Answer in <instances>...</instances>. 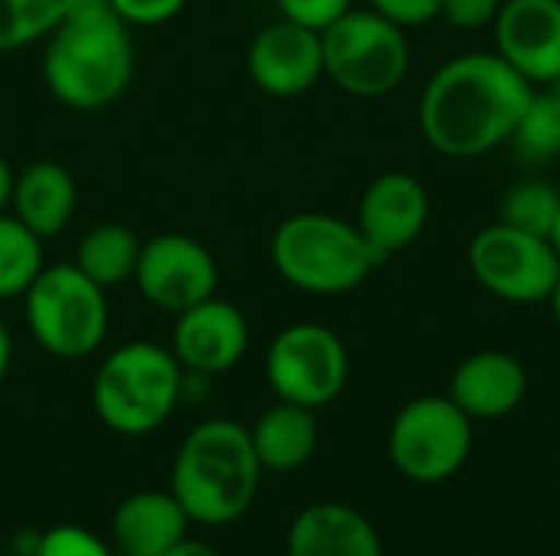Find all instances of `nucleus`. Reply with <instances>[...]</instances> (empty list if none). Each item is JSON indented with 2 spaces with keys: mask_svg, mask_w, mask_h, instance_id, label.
<instances>
[{
  "mask_svg": "<svg viewBox=\"0 0 560 556\" xmlns=\"http://www.w3.org/2000/svg\"><path fill=\"white\" fill-rule=\"evenodd\" d=\"M351 3L354 0H276L282 20H292L315 33L328 29L338 16H345L351 10Z\"/></svg>",
  "mask_w": 560,
  "mask_h": 556,
  "instance_id": "27",
  "label": "nucleus"
},
{
  "mask_svg": "<svg viewBox=\"0 0 560 556\" xmlns=\"http://www.w3.org/2000/svg\"><path fill=\"white\" fill-rule=\"evenodd\" d=\"M262 482L249 429L233 419H207L194 426L171 465V495L190 524L226 528L240 521Z\"/></svg>",
  "mask_w": 560,
  "mask_h": 556,
  "instance_id": "3",
  "label": "nucleus"
},
{
  "mask_svg": "<svg viewBox=\"0 0 560 556\" xmlns=\"http://www.w3.org/2000/svg\"><path fill=\"white\" fill-rule=\"evenodd\" d=\"M512 144L528 161H551L560 154V95L548 85H538L532 102L525 105Z\"/></svg>",
  "mask_w": 560,
  "mask_h": 556,
  "instance_id": "25",
  "label": "nucleus"
},
{
  "mask_svg": "<svg viewBox=\"0 0 560 556\" xmlns=\"http://www.w3.org/2000/svg\"><path fill=\"white\" fill-rule=\"evenodd\" d=\"M551 242H555V249H558V256H560V213H558V223H555V229H551Z\"/></svg>",
  "mask_w": 560,
  "mask_h": 556,
  "instance_id": "35",
  "label": "nucleus"
},
{
  "mask_svg": "<svg viewBox=\"0 0 560 556\" xmlns=\"http://www.w3.org/2000/svg\"><path fill=\"white\" fill-rule=\"evenodd\" d=\"M446 397L472 419H505L528 397V370L509 351H476L450 374Z\"/></svg>",
  "mask_w": 560,
  "mask_h": 556,
  "instance_id": "16",
  "label": "nucleus"
},
{
  "mask_svg": "<svg viewBox=\"0 0 560 556\" xmlns=\"http://www.w3.org/2000/svg\"><path fill=\"white\" fill-rule=\"evenodd\" d=\"M246 72L253 85L272 98H295L325 79L322 33L292 20L262 26L246 49Z\"/></svg>",
  "mask_w": 560,
  "mask_h": 556,
  "instance_id": "12",
  "label": "nucleus"
},
{
  "mask_svg": "<svg viewBox=\"0 0 560 556\" xmlns=\"http://www.w3.org/2000/svg\"><path fill=\"white\" fill-rule=\"evenodd\" d=\"M430 223V193L420 177L407 170H387L374 177L358 203L354 226L377 252V259H390L410 249Z\"/></svg>",
  "mask_w": 560,
  "mask_h": 556,
  "instance_id": "14",
  "label": "nucleus"
},
{
  "mask_svg": "<svg viewBox=\"0 0 560 556\" xmlns=\"http://www.w3.org/2000/svg\"><path fill=\"white\" fill-rule=\"evenodd\" d=\"M368 7L404 29L423 26L440 16V0H368Z\"/></svg>",
  "mask_w": 560,
  "mask_h": 556,
  "instance_id": "30",
  "label": "nucleus"
},
{
  "mask_svg": "<svg viewBox=\"0 0 560 556\" xmlns=\"http://www.w3.org/2000/svg\"><path fill=\"white\" fill-rule=\"evenodd\" d=\"M249 439H253V449H256L262 472H276V475L299 472L302 465L312 462V456L318 449L315 410L276 400V406H269L253 423Z\"/></svg>",
  "mask_w": 560,
  "mask_h": 556,
  "instance_id": "20",
  "label": "nucleus"
},
{
  "mask_svg": "<svg viewBox=\"0 0 560 556\" xmlns=\"http://www.w3.org/2000/svg\"><path fill=\"white\" fill-rule=\"evenodd\" d=\"M492 36L495 52L535 88L560 75V0H502Z\"/></svg>",
  "mask_w": 560,
  "mask_h": 556,
  "instance_id": "15",
  "label": "nucleus"
},
{
  "mask_svg": "<svg viewBox=\"0 0 560 556\" xmlns=\"http://www.w3.org/2000/svg\"><path fill=\"white\" fill-rule=\"evenodd\" d=\"M502 0H440V16L456 29H486L495 23Z\"/></svg>",
  "mask_w": 560,
  "mask_h": 556,
  "instance_id": "28",
  "label": "nucleus"
},
{
  "mask_svg": "<svg viewBox=\"0 0 560 556\" xmlns=\"http://www.w3.org/2000/svg\"><path fill=\"white\" fill-rule=\"evenodd\" d=\"M466 259L472 279L509 305H545L560 275V256L548 236L522 233L502 220L469 239Z\"/></svg>",
  "mask_w": 560,
  "mask_h": 556,
  "instance_id": "10",
  "label": "nucleus"
},
{
  "mask_svg": "<svg viewBox=\"0 0 560 556\" xmlns=\"http://www.w3.org/2000/svg\"><path fill=\"white\" fill-rule=\"evenodd\" d=\"M131 282L148 305L180 315L217 295L220 269L213 252L200 239L187 233H161L141 242Z\"/></svg>",
  "mask_w": 560,
  "mask_h": 556,
  "instance_id": "11",
  "label": "nucleus"
},
{
  "mask_svg": "<svg viewBox=\"0 0 560 556\" xmlns=\"http://www.w3.org/2000/svg\"><path fill=\"white\" fill-rule=\"evenodd\" d=\"M131 79V26L108 0H75L46 36L43 82L49 95L72 111H102L128 92Z\"/></svg>",
  "mask_w": 560,
  "mask_h": 556,
  "instance_id": "2",
  "label": "nucleus"
},
{
  "mask_svg": "<svg viewBox=\"0 0 560 556\" xmlns=\"http://www.w3.org/2000/svg\"><path fill=\"white\" fill-rule=\"evenodd\" d=\"M43 239L13 213H0V301L23 298L43 269Z\"/></svg>",
  "mask_w": 560,
  "mask_h": 556,
  "instance_id": "22",
  "label": "nucleus"
},
{
  "mask_svg": "<svg viewBox=\"0 0 560 556\" xmlns=\"http://www.w3.org/2000/svg\"><path fill=\"white\" fill-rule=\"evenodd\" d=\"M79 206V187L69 167L56 161H33L13 177V193H10V213L33 229L39 239L59 236Z\"/></svg>",
  "mask_w": 560,
  "mask_h": 556,
  "instance_id": "18",
  "label": "nucleus"
},
{
  "mask_svg": "<svg viewBox=\"0 0 560 556\" xmlns=\"http://www.w3.org/2000/svg\"><path fill=\"white\" fill-rule=\"evenodd\" d=\"M164 556H220L210 544H203V541H194V537H184V541H177L171 551Z\"/></svg>",
  "mask_w": 560,
  "mask_h": 556,
  "instance_id": "31",
  "label": "nucleus"
},
{
  "mask_svg": "<svg viewBox=\"0 0 560 556\" xmlns=\"http://www.w3.org/2000/svg\"><path fill=\"white\" fill-rule=\"evenodd\" d=\"M548 88H551V92H558V95H560V75L555 79V82H551V85H548Z\"/></svg>",
  "mask_w": 560,
  "mask_h": 556,
  "instance_id": "36",
  "label": "nucleus"
},
{
  "mask_svg": "<svg viewBox=\"0 0 560 556\" xmlns=\"http://www.w3.org/2000/svg\"><path fill=\"white\" fill-rule=\"evenodd\" d=\"M26 328L39 351L59 360H82L105 344L108 292L75 269V262L43 265L23 292Z\"/></svg>",
  "mask_w": 560,
  "mask_h": 556,
  "instance_id": "6",
  "label": "nucleus"
},
{
  "mask_svg": "<svg viewBox=\"0 0 560 556\" xmlns=\"http://www.w3.org/2000/svg\"><path fill=\"white\" fill-rule=\"evenodd\" d=\"M325 75L354 98H381L404 85L410 72L407 29L377 10H348L322 29Z\"/></svg>",
  "mask_w": 560,
  "mask_h": 556,
  "instance_id": "7",
  "label": "nucleus"
},
{
  "mask_svg": "<svg viewBox=\"0 0 560 556\" xmlns=\"http://www.w3.org/2000/svg\"><path fill=\"white\" fill-rule=\"evenodd\" d=\"M187 390V370L171 347L131 341L115 347L95 370L92 410L98 423L118 436H148L161 429Z\"/></svg>",
  "mask_w": 560,
  "mask_h": 556,
  "instance_id": "5",
  "label": "nucleus"
},
{
  "mask_svg": "<svg viewBox=\"0 0 560 556\" xmlns=\"http://www.w3.org/2000/svg\"><path fill=\"white\" fill-rule=\"evenodd\" d=\"M269 259L285 285L318 298L361 288L381 265L354 223L322 210L285 216L272 233Z\"/></svg>",
  "mask_w": 560,
  "mask_h": 556,
  "instance_id": "4",
  "label": "nucleus"
},
{
  "mask_svg": "<svg viewBox=\"0 0 560 556\" xmlns=\"http://www.w3.org/2000/svg\"><path fill=\"white\" fill-rule=\"evenodd\" d=\"M535 85L495 49L443 62L420 92V134L453 161L482 157L512 141Z\"/></svg>",
  "mask_w": 560,
  "mask_h": 556,
  "instance_id": "1",
  "label": "nucleus"
},
{
  "mask_svg": "<svg viewBox=\"0 0 560 556\" xmlns=\"http://www.w3.org/2000/svg\"><path fill=\"white\" fill-rule=\"evenodd\" d=\"M548 308H551V318H555V324L560 328V275L558 282H555V288H551V295H548V301H545Z\"/></svg>",
  "mask_w": 560,
  "mask_h": 556,
  "instance_id": "34",
  "label": "nucleus"
},
{
  "mask_svg": "<svg viewBox=\"0 0 560 556\" xmlns=\"http://www.w3.org/2000/svg\"><path fill=\"white\" fill-rule=\"evenodd\" d=\"M33 556H112V551L98 534L79 524H56L39 534Z\"/></svg>",
  "mask_w": 560,
  "mask_h": 556,
  "instance_id": "26",
  "label": "nucleus"
},
{
  "mask_svg": "<svg viewBox=\"0 0 560 556\" xmlns=\"http://www.w3.org/2000/svg\"><path fill=\"white\" fill-rule=\"evenodd\" d=\"M112 10L128 23V26H158L174 20L187 0H108Z\"/></svg>",
  "mask_w": 560,
  "mask_h": 556,
  "instance_id": "29",
  "label": "nucleus"
},
{
  "mask_svg": "<svg viewBox=\"0 0 560 556\" xmlns=\"http://www.w3.org/2000/svg\"><path fill=\"white\" fill-rule=\"evenodd\" d=\"M141 239L125 223H95L75 246V269L105 292L135 279Z\"/></svg>",
  "mask_w": 560,
  "mask_h": 556,
  "instance_id": "21",
  "label": "nucleus"
},
{
  "mask_svg": "<svg viewBox=\"0 0 560 556\" xmlns=\"http://www.w3.org/2000/svg\"><path fill=\"white\" fill-rule=\"evenodd\" d=\"M75 0H0V52L46 39Z\"/></svg>",
  "mask_w": 560,
  "mask_h": 556,
  "instance_id": "23",
  "label": "nucleus"
},
{
  "mask_svg": "<svg viewBox=\"0 0 560 556\" xmlns=\"http://www.w3.org/2000/svg\"><path fill=\"white\" fill-rule=\"evenodd\" d=\"M558 213L560 190L551 180H538V177L512 184L499 206L502 223H509L522 233H532V236H548V239L558 223Z\"/></svg>",
  "mask_w": 560,
  "mask_h": 556,
  "instance_id": "24",
  "label": "nucleus"
},
{
  "mask_svg": "<svg viewBox=\"0 0 560 556\" xmlns=\"http://www.w3.org/2000/svg\"><path fill=\"white\" fill-rule=\"evenodd\" d=\"M187 528L190 518L184 514L171 488L135 492L118 505L112 518V537L125 556H164L177 541L187 537Z\"/></svg>",
  "mask_w": 560,
  "mask_h": 556,
  "instance_id": "19",
  "label": "nucleus"
},
{
  "mask_svg": "<svg viewBox=\"0 0 560 556\" xmlns=\"http://www.w3.org/2000/svg\"><path fill=\"white\" fill-rule=\"evenodd\" d=\"M13 167L7 164V157L0 154V213L10 206V193H13Z\"/></svg>",
  "mask_w": 560,
  "mask_h": 556,
  "instance_id": "33",
  "label": "nucleus"
},
{
  "mask_svg": "<svg viewBox=\"0 0 560 556\" xmlns=\"http://www.w3.org/2000/svg\"><path fill=\"white\" fill-rule=\"evenodd\" d=\"M351 357L345 341L315 321L282 328L266 351V383L276 400L322 410L348 387Z\"/></svg>",
  "mask_w": 560,
  "mask_h": 556,
  "instance_id": "9",
  "label": "nucleus"
},
{
  "mask_svg": "<svg viewBox=\"0 0 560 556\" xmlns=\"http://www.w3.org/2000/svg\"><path fill=\"white\" fill-rule=\"evenodd\" d=\"M289 556H384L377 528L351 505L318 501L302 508L285 537Z\"/></svg>",
  "mask_w": 560,
  "mask_h": 556,
  "instance_id": "17",
  "label": "nucleus"
},
{
  "mask_svg": "<svg viewBox=\"0 0 560 556\" xmlns=\"http://www.w3.org/2000/svg\"><path fill=\"white\" fill-rule=\"evenodd\" d=\"M472 439V419L446 393H427L397 410L387 433V456L407 482L443 485L466 469Z\"/></svg>",
  "mask_w": 560,
  "mask_h": 556,
  "instance_id": "8",
  "label": "nucleus"
},
{
  "mask_svg": "<svg viewBox=\"0 0 560 556\" xmlns=\"http://www.w3.org/2000/svg\"><path fill=\"white\" fill-rule=\"evenodd\" d=\"M10 360H13V338H10L7 321L0 318V383H3V377L10 370Z\"/></svg>",
  "mask_w": 560,
  "mask_h": 556,
  "instance_id": "32",
  "label": "nucleus"
},
{
  "mask_svg": "<svg viewBox=\"0 0 560 556\" xmlns=\"http://www.w3.org/2000/svg\"><path fill=\"white\" fill-rule=\"evenodd\" d=\"M171 354L194 377H220L249 351V321L226 298H207L174 315Z\"/></svg>",
  "mask_w": 560,
  "mask_h": 556,
  "instance_id": "13",
  "label": "nucleus"
}]
</instances>
